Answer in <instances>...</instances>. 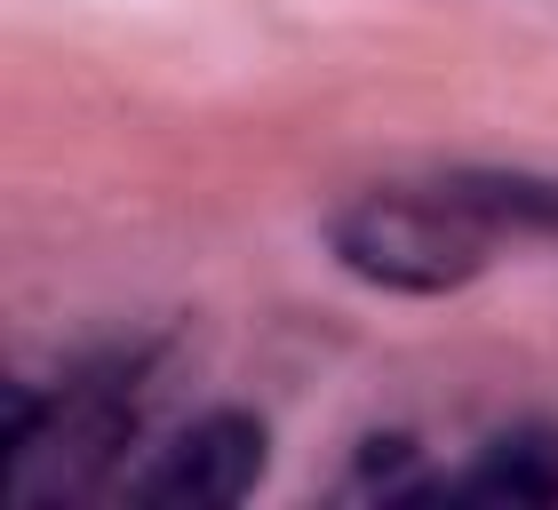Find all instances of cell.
Instances as JSON below:
<instances>
[{
    "instance_id": "cell-5",
    "label": "cell",
    "mask_w": 558,
    "mask_h": 510,
    "mask_svg": "<svg viewBox=\"0 0 558 510\" xmlns=\"http://www.w3.org/2000/svg\"><path fill=\"white\" fill-rule=\"evenodd\" d=\"M447 192L478 208L495 223V240H550L558 247V175H535V168H463L447 175Z\"/></svg>"
},
{
    "instance_id": "cell-4",
    "label": "cell",
    "mask_w": 558,
    "mask_h": 510,
    "mask_svg": "<svg viewBox=\"0 0 558 510\" xmlns=\"http://www.w3.org/2000/svg\"><path fill=\"white\" fill-rule=\"evenodd\" d=\"M439 502H511V510L558 502V430L550 423H526V430L487 439L463 478H439Z\"/></svg>"
},
{
    "instance_id": "cell-3",
    "label": "cell",
    "mask_w": 558,
    "mask_h": 510,
    "mask_svg": "<svg viewBox=\"0 0 558 510\" xmlns=\"http://www.w3.org/2000/svg\"><path fill=\"white\" fill-rule=\"evenodd\" d=\"M264 454H271L264 423L240 415V406H223V415H199V423L175 430V439L129 478V495L160 502V510H232V502L256 495Z\"/></svg>"
},
{
    "instance_id": "cell-1",
    "label": "cell",
    "mask_w": 558,
    "mask_h": 510,
    "mask_svg": "<svg viewBox=\"0 0 558 510\" xmlns=\"http://www.w3.org/2000/svg\"><path fill=\"white\" fill-rule=\"evenodd\" d=\"M136 382H144L136 360H96L72 382H9V406H0L9 495L24 502L88 495L120 463V447H136V423H144Z\"/></svg>"
},
{
    "instance_id": "cell-6",
    "label": "cell",
    "mask_w": 558,
    "mask_h": 510,
    "mask_svg": "<svg viewBox=\"0 0 558 510\" xmlns=\"http://www.w3.org/2000/svg\"><path fill=\"white\" fill-rule=\"evenodd\" d=\"M351 495H367V502H439V478L423 471V447L415 439H367Z\"/></svg>"
},
{
    "instance_id": "cell-2",
    "label": "cell",
    "mask_w": 558,
    "mask_h": 510,
    "mask_svg": "<svg viewBox=\"0 0 558 510\" xmlns=\"http://www.w3.org/2000/svg\"><path fill=\"white\" fill-rule=\"evenodd\" d=\"M327 255L384 295H454L495 264V223L439 192H367L327 216Z\"/></svg>"
}]
</instances>
